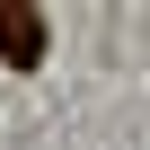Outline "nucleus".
Listing matches in <instances>:
<instances>
[{
  "mask_svg": "<svg viewBox=\"0 0 150 150\" xmlns=\"http://www.w3.org/2000/svg\"><path fill=\"white\" fill-rule=\"evenodd\" d=\"M0 53H9L18 71H35V62H44V18L27 9V0H0Z\"/></svg>",
  "mask_w": 150,
  "mask_h": 150,
  "instance_id": "nucleus-1",
  "label": "nucleus"
}]
</instances>
